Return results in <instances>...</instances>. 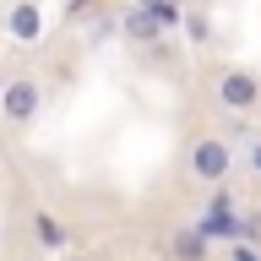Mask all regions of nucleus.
<instances>
[{"label": "nucleus", "mask_w": 261, "mask_h": 261, "mask_svg": "<svg viewBox=\"0 0 261 261\" xmlns=\"http://www.w3.org/2000/svg\"><path fill=\"white\" fill-rule=\"evenodd\" d=\"M136 6H163V0H136Z\"/></svg>", "instance_id": "obj_11"}, {"label": "nucleus", "mask_w": 261, "mask_h": 261, "mask_svg": "<svg viewBox=\"0 0 261 261\" xmlns=\"http://www.w3.org/2000/svg\"><path fill=\"white\" fill-rule=\"evenodd\" d=\"M33 240L44 245V250H65V245H71V234H65V223H60L49 207H38V212H33Z\"/></svg>", "instance_id": "obj_6"}, {"label": "nucleus", "mask_w": 261, "mask_h": 261, "mask_svg": "<svg viewBox=\"0 0 261 261\" xmlns=\"http://www.w3.org/2000/svg\"><path fill=\"white\" fill-rule=\"evenodd\" d=\"M228 261H261V250L250 240H234V245H228Z\"/></svg>", "instance_id": "obj_9"}, {"label": "nucleus", "mask_w": 261, "mask_h": 261, "mask_svg": "<svg viewBox=\"0 0 261 261\" xmlns=\"http://www.w3.org/2000/svg\"><path fill=\"white\" fill-rule=\"evenodd\" d=\"M207 250H212V245L196 234V223L191 228H174V261H207Z\"/></svg>", "instance_id": "obj_7"}, {"label": "nucleus", "mask_w": 261, "mask_h": 261, "mask_svg": "<svg viewBox=\"0 0 261 261\" xmlns=\"http://www.w3.org/2000/svg\"><path fill=\"white\" fill-rule=\"evenodd\" d=\"M196 234H201V240H245V223H240V201H234V196L228 191H218L212 196V207H207V218H201V223H196Z\"/></svg>", "instance_id": "obj_3"}, {"label": "nucleus", "mask_w": 261, "mask_h": 261, "mask_svg": "<svg viewBox=\"0 0 261 261\" xmlns=\"http://www.w3.org/2000/svg\"><path fill=\"white\" fill-rule=\"evenodd\" d=\"M125 33H130V38H158V28H152V16H147V11H130L125 16Z\"/></svg>", "instance_id": "obj_8"}, {"label": "nucleus", "mask_w": 261, "mask_h": 261, "mask_svg": "<svg viewBox=\"0 0 261 261\" xmlns=\"http://www.w3.org/2000/svg\"><path fill=\"white\" fill-rule=\"evenodd\" d=\"M6 33H11L16 44H38V38H44V11H38L33 0H16L11 16H6Z\"/></svg>", "instance_id": "obj_5"}, {"label": "nucleus", "mask_w": 261, "mask_h": 261, "mask_svg": "<svg viewBox=\"0 0 261 261\" xmlns=\"http://www.w3.org/2000/svg\"><path fill=\"white\" fill-rule=\"evenodd\" d=\"M218 103L234 109V114L256 109V103H261V82L250 76V71H223V76H218Z\"/></svg>", "instance_id": "obj_4"}, {"label": "nucleus", "mask_w": 261, "mask_h": 261, "mask_svg": "<svg viewBox=\"0 0 261 261\" xmlns=\"http://www.w3.org/2000/svg\"><path fill=\"white\" fill-rule=\"evenodd\" d=\"M65 261H98V256H65Z\"/></svg>", "instance_id": "obj_10"}, {"label": "nucleus", "mask_w": 261, "mask_h": 261, "mask_svg": "<svg viewBox=\"0 0 261 261\" xmlns=\"http://www.w3.org/2000/svg\"><path fill=\"white\" fill-rule=\"evenodd\" d=\"M191 174L201 179V185H223V179L234 174V142H228V136H201V142L191 147Z\"/></svg>", "instance_id": "obj_1"}, {"label": "nucleus", "mask_w": 261, "mask_h": 261, "mask_svg": "<svg viewBox=\"0 0 261 261\" xmlns=\"http://www.w3.org/2000/svg\"><path fill=\"white\" fill-rule=\"evenodd\" d=\"M38 103H44V93H38L33 76H16V82L0 87V114H6V125H16V130L38 120Z\"/></svg>", "instance_id": "obj_2"}]
</instances>
